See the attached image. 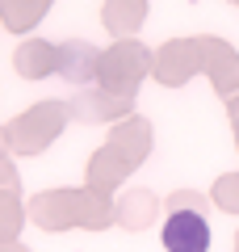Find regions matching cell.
Segmentation results:
<instances>
[{"label":"cell","instance_id":"obj_1","mask_svg":"<svg viewBox=\"0 0 239 252\" xmlns=\"http://www.w3.org/2000/svg\"><path fill=\"white\" fill-rule=\"evenodd\" d=\"M164 248L168 252H206L210 248V223L197 210H172L164 223Z\"/></svg>","mask_w":239,"mask_h":252}]
</instances>
